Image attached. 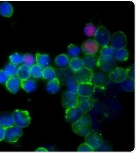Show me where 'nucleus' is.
Returning a JSON list of instances; mask_svg holds the SVG:
<instances>
[{"label":"nucleus","instance_id":"a19ab883","mask_svg":"<svg viewBox=\"0 0 136 153\" xmlns=\"http://www.w3.org/2000/svg\"><path fill=\"white\" fill-rule=\"evenodd\" d=\"M5 135V129L3 127L0 126V141H2L4 139Z\"/></svg>","mask_w":136,"mask_h":153},{"label":"nucleus","instance_id":"5701e85b","mask_svg":"<svg viewBox=\"0 0 136 153\" xmlns=\"http://www.w3.org/2000/svg\"><path fill=\"white\" fill-rule=\"evenodd\" d=\"M21 85L24 91L30 93L33 92L36 88V82L34 80H22L21 81Z\"/></svg>","mask_w":136,"mask_h":153},{"label":"nucleus","instance_id":"412c9836","mask_svg":"<svg viewBox=\"0 0 136 153\" xmlns=\"http://www.w3.org/2000/svg\"><path fill=\"white\" fill-rule=\"evenodd\" d=\"M13 10L11 4L7 1H4L0 4V14L3 16L6 17L11 16Z\"/></svg>","mask_w":136,"mask_h":153},{"label":"nucleus","instance_id":"7ed1b4c3","mask_svg":"<svg viewBox=\"0 0 136 153\" xmlns=\"http://www.w3.org/2000/svg\"><path fill=\"white\" fill-rule=\"evenodd\" d=\"M14 125L21 128L27 127L31 123V117L27 111L17 110L12 114Z\"/></svg>","mask_w":136,"mask_h":153},{"label":"nucleus","instance_id":"20e7f679","mask_svg":"<svg viewBox=\"0 0 136 153\" xmlns=\"http://www.w3.org/2000/svg\"><path fill=\"white\" fill-rule=\"evenodd\" d=\"M94 37V40L98 45L104 47L107 46L109 43L110 33L106 28L101 26L97 28Z\"/></svg>","mask_w":136,"mask_h":153},{"label":"nucleus","instance_id":"aec40b11","mask_svg":"<svg viewBox=\"0 0 136 153\" xmlns=\"http://www.w3.org/2000/svg\"><path fill=\"white\" fill-rule=\"evenodd\" d=\"M17 77L19 80H27L32 76L31 67L26 65H23L18 68Z\"/></svg>","mask_w":136,"mask_h":153},{"label":"nucleus","instance_id":"473e14b6","mask_svg":"<svg viewBox=\"0 0 136 153\" xmlns=\"http://www.w3.org/2000/svg\"><path fill=\"white\" fill-rule=\"evenodd\" d=\"M18 68L16 65L12 63L8 64L5 67L4 71L6 72L9 77L16 76Z\"/></svg>","mask_w":136,"mask_h":153},{"label":"nucleus","instance_id":"f704fd0d","mask_svg":"<svg viewBox=\"0 0 136 153\" xmlns=\"http://www.w3.org/2000/svg\"><path fill=\"white\" fill-rule=\"evenodd\" d=\"M9 60L11 63L17 65H20L22 62V56L20 54L15 53L10 56Z\"/></svg>","mask_w":136,"mask_h":153},{"label":"nucleus","instance_id":"1a4fd4ad","mask_svg":"<svg viewBox=\"0 0 136 153\" xmlns=\"http://www.w3.org/2000/svg\"><path fill=\"white\" fill-rule=\"evenodd\" d=\"M93 71L84 67L80 68L75 72L74 78L78 84L90 82Z\"/></svg>","mask_w":136,"mask_h":153},{"label":"nucleus","instance_id":"9d476101","mask_svg":"<svg viewBox=\"0 0 136 153\" xmlns=\"http://www.w3.org/2000/svg\"><path fill=\"white\" fill-rule=\"evenodd\" d=\"M103 141V136L98 132H90L85 136V143L92 147L94 151L101 145Z\"/></svg>","mask_w":136,"mask_h":153},{"label":"nucleus","instance_id":"a878e982","mask_svg":"<svg viewBox=\"0 0 136 153\" xmlns=\"http://www.w3.org/2000/svg\"><path fill=\"white\" fill-rule=\"evenodd\" d=\"M69 64L70 68L74 72L84 67L82 60L78 57L72 58L69 62Z\"/></svg>","mask_w":136,"mask_h":153},{"label":"nucleus","instance_id":"cd10ccee","mask_svg":"<svg viewBox=\"0 0 136 153\" xmlns=\"http://www.w3.org/2000/svg\"><path fill=\"white\" fill-rule=\"evenodd\" d=\"M129 56V53L127 50L125 48L116 51L115 57L117 60L120 61H125L127 60Z\"/></svg>","mask_w":136,"mask_h":153},{"label":"nucleus","instance_id":"39448f33","mask_svg":"<svg viewBox=\"0 0 136 153\" xmlns=\"http://www.w3.org/2000/svg\"><path fill=\"white\" fill-rule=\"evenodd\" d=\"M127 39L125 34L119 31L113 34L111 41V47L115 51L123 49L127 45Z\"/></svg>","mask_w":136,"mask_h":153},{"label":"nucleus","instance_id":"f257e3e1","mask_svg":"<svg viewBox=\"0 0 136 153\" xmlns=\"http://www.w3.org/2000/svg\"><path fill=\"white\" fill-rule=\"evenodd\" d=\"M92 128V121L90 116L84 114L83 116L74 124H72V129L77 135L86 136L91 132Z\"/></svg>","mask_w":136,"mask_h":153},{"label":"nucleus","instance_id":"dca6fc26","mask_svg":"<svg viewBox=\"0 0 136 153\" xmlns=\"http://www.w3.org/2000/svg\"><path fill=\"white\" fill-rule=\"evenodd\" d=\"M95 88L90 82L79 84L77 94L79 96H91L95 93Z\"/></svg>","mask_w":136,"mask_h":153},{"label":"nucleus","instance_id":"423d86ee","mask_svg":"<svg viewBox=\"0 0 136 153\" xmlns=\"http://www.w3.org/2000/svg\"><path fill=\"white\" fill-rule=\"evenodd\" d=\"M110 82L109 76L103 72L93 73L90 83L95 88L104 89L109 85Z\"/></svg>","mask_w":136,"mask_h":153},{"label":"nucleus","instance_id":"0eeeda50","mask_svg":"<svg viewBox=\"0 0 136 153\" xmlns=\"http://www.w3.org/2000/svg\"><path fill=\"white\" fill-rule=\"evenodd\" d=\"M23 131L21 127L14 125L5 129L4 140L8 143H15L21 137Z\"/></svg>","mask_w":136,"mask_h":153},{"label":"nucleus","instance_id":"4c0bfd02","mask_svg":"<svg viewBox=\"0 0 136 153\" xmlns=\"http://www.w3.org/2000/svg\"><path fill=\"white\" fill-rule=\"evenodd\" d=\"M111 150L110 146L106 143L103 141L101 145L95 151H110Z\"/></svg>","mask_w":136,"mask_h":153},{"label":"nucleus","instance_id":"ddd939ff","mask_svg":"<svg viewBox=\"0 0 136 153\" xmlns=\"http://www.w3.org/2000/svg\"><path fill=\"white\" fill-rule=\"evenodd\" d=\"M95 100L92 96H81L78 95V106L83 111L84 114L90 111L93 108Z\"/></svg>","mask_w":136,"mask_h":153},{"label":"nucleus","instance_id":"58836bf2","mask_svg":"<svg viewBox=\"0 0 136 153\" xmlns=\"http://www.w3.org/2000/svg\"><path fill=\"white\" fill-rule=\"evenodd\" d=\"M126 70H127L128 77L132 80L135 81V66L134 64L130 67L126 68Z\"/></svg>","mask_w":136,"mask_h":153},{"label":"nucleus","instance_id":"f03ea898","mask_svg":"<svg viewBox=\"0 0 136 153\" xmlns=\"http://www.w3.org/2000/svg\"><path fill=\"white\" fill-rule=\"evenodd\" d=\"M117 62L115 56L100 55L99 57L98 67L105 72H110L116 67Z\"/></svg>","mask_w":136,"mask_h":153},{"label":"nucleus","instance_id":"4468645a","mask_svg":"<svg viewBox=\"0 0 136 153\" xmlns=\"http://www.w3.org/2000/svg\"><path fill=\"white\" fill-rule=\"evenodd\" d=\"M110 80L116 83H122L128 78L126 68L116 67L110 72Z\"/></svg>","mask_w":136,"mask_h":153},{"label":"nucleus","instance_id":"72a5a7b5","mask_svg":"<svg viewBox=\"0 0 136 153\" xmlns=\"http://www.w3.org/2000/svg\"><path fill=\"white\" fill-rule=\"evenodd\" d=\"M22 62L24 65L31 67L35 65V58L31 54H26L22 56Z\"/></svg>","mask_w":136,"mask_h":153},{"label":"nucleus","instance_id":"9b49d317","mask_svg":"<svg viewBox=\"0 0 136 153\" xmlns=\"http://www.w3.org/2000/svg\"><path fill=\"white\" fill-rule=\"evenodd\" d=\"M72 70L71 71H65V73L63 74V82L66 85L68 91L72 93L77 94V92L78 84L75 81L74 78V73H73Z\"/></svg>","mask_w":136,"mask_h":153},{"label":"nucleus","instance_id":"b1692460","mask_svg":"<svg viewBox=\"0 0 136 153\" xmlns=\"http://www.w3.org/2000/svg\"><path fill=\"white\" fill-rule=\"evenodd\" d=\"M36 61L38 65L42 68H46L50 65V58L48 55L46 54H37L36 55Z\"/></svg>","mask_w":136,"mask_h":153},{"label":"nucleus","instance_id":"2f4dec72","mask_svg":"<svg viewBox=\"0 0 136 153\" xmlns=\"http://www.w3.org/2000/svg\"><path fill=\"white\" fill-rule=\"evenodd\" d=\"M81 53V49L73 45H70L68 46V50H67V54L69 56L71 57H77Z\"/></svg>","mask_w":136,"mask_h":153},{"label":"nucleus","instance_id":"7c9ffc66","mask_svg":"<svg viewBox=\"0 0 136 153\" xmlns=\"http://www.w3.org/2000/svg\"><path fill=\"white\" fill-rule=\"evenodd\" d=\"M97 28L92 23L86 24L84 28V33L88 37H93L97 32Z\"/></svg>","mask_w":136,"mask_h":153},{"label":"nucleus","instance_id":"ea45409f","mask_svg":"<svg viewBox=\"0 0 136 153\" xmlns=\"http://www.w3.org/2000/svg\"><path fill=\"white\" fill-rule=\"evenodd\" d=\"M9 76L5 71H0V84L5 83Z\"/></svg>","mask_w":136,"mask_h":153},{"label":"nucleus","instance_id":"f3484780","mask_svg":"<svg viewBox=\"0 0 136 153\" xmlns=\"http://www.w3.org/2000/svg\"><path fill=\"white\" fill-rule=\"evenodd\" d=\"M98 44L92 39L84 42L81 46L82 50L85 55H94L98 52Z\"/></svg>","mask_w":136,"mask_h":153},{"label":"nucleus","instance_id":"4be33fe9","mask_svg":"<svg viewBox=\"0 0 136 153\" xmlns=\"http://www.w3.org/2000/svg\"><path fill=\"white\" fill-rule=\"evenodd\" d=\"M60 82L57 78L50 81L47 84L46 90L49 93L51 94H56L60 90Z\"/></svg>","mask_w":136,"mask_h":153},{"label":"nucleus","instance_id":"393cba45","mask_svg":"<svg viewBox=\"0 0 136 153\" xmlns=\"http://www.w3.org/2000/svg\"><path fill=\"white\" fill-rule=\"evenodd\" d=\"M42 77L45 79L50 81L55 78L56 75L54 68L50 67H47L43 70Z\"/></svg>","mask_w":136,"mask_h":153},{"label":"nucleus","instance_id":"6ab92c4d","mask_svg":"<svg viewBox=\"0 0 136 153\" xmlns=\"http://www.w3.org/2000/svg\"><path fill=\"white\" fill-rule=\"evenodd\" d=\"M5 83L7 89L13 94H16L18 92L21 86V82L16 76L9 77Z\"/></svg>","mask_w":136,"mask_h":153},{"label":"nucleus","instance_id":"c85d7f7f","mask_svg":"<svg viewBox=\"0 0 136 153\" xmlns=\"http://www.w3.org/2000/svg\"><path fill=\"white\" fill-rule=\"evenodd\" d=\"M122 86L124 90L127 92H134L135 89V81L128 77L122 82Z\"/></svg>","mask_w":136,"mask_h":153},{"label":"nucleus","instance_id":"79ce46f5","mask_svg":"<svg viewBox=\"0 0 136 153\" xmlns=\"http://www.w3.org/2000/svg\"><path fill=\"white\" fill-rule=\"evenodd\" d=\"M36 151H38V152H47L48 151H47V149H45L44 148H41L37 149Z\"/></svg>","mask_w":136,"mask_h":153},{"label":"nucleus","instance_id":"e433bc0d","mask_svg":"<svg viewBox=\"0 0 136 153\" xmlns=\"http://www.w3.org/2000/svg\"><path fill=\"white\" fill-rule=\"evenodd\" d=\"M78 151H79V152H93V151H94V150L89 145L85 143L80 145L78 149Z\"/></svg>","mask_w":136,"mask_h":153},{"label":"nucleus","instance_id":"c756f323","mask_svg":"<svg viewBox=\"0 0 136 153\" xmlns=\"http://www.w3.org/2000/svg\"><path fill=\"white\" fill-rule=\"evenodd\" d=\"M31 74L34 78H38L43 76L44 68L38 65H34L31 67Z\"/></svg>","mask_w":136,"mask_h":153},{"label":"nucleus","instance_id":"f8f14e48","mask_svg":"<svg viewBox=\"0 0 136 153\" xmlns=\"http://www.w3.org/2000/svg\"><path fill=\"white\" fill-rule=\"evenodd\" d=\"M84 113L78 106L73 108L67 109L66 111V120L70 124H74L81 118Z\"/></svg>","mask_w":136,"mask_h":153},{"label":"nucleus","instance_id":"6e6552de","mask_svg":"<svg viewBox=\"0 0 136 153\" xmlns=\"http://www.w3.org/2000/svg\"><path fill=\"white\" fill-rule=\"evenodd\" d=\"M62 106L66 109L73 108L78 105V95L77 94L67 91L64 92L61 98Z\"/></svg>","mask_w":136,"mask_h":153},{"label":"nucleus","instance_id":"bb28decb","mask_svg":"<svg viewBox=\"0 0 136 153\" xmlns=\"http://www.w3.org/2000/svg\"><path fill=\"white\" fill-rule=\"evenodd\" d=\"M69 59L68 56L65 54H61L57 56L55 62L56 65L61 67L67 66L69 63Z\"/></svg>","mask_w":136,"mask_h":153},{"label":"nucleus","instance_id":"c9c22d12","mask_svg":"<svg viewBox=\"0 0 136 153\" xmlns=\"http://www.w3.org/2000/svg\"><path fill=\"white\" fill-rule=\"evenodd\" d=\"M116 51L111 46H105L103 47V48L101 50V55H103L112 56H115Z\"/></svg>","mask_w":136,"mask_h":153},{"label":"nucleus","instance_id":"2eb2a0df","mask_svg":"<svg viewBox=\"0 0 136 153\" xmlns=\"http://www.w3.org/2000/svg\"><path fill=\"white\" fill-rule=\"evenodd\" d=\"M84 67L94 71L98 67L99 57L95 54L86 55L83 58Z\"/></svg>","mask_w":136,"mask_h":153},{"label":"nucleus","instance_id":"a211bd4d","mask_svg":"<svg viewBox=\"0 0 136 153\" xmlns=\"http://www.w3.org/2000/svg\"><path fill=\"white\" fill-rule=\"evenodd\" d=\"M14 125L13 117L11 113L8 112L0 113V126L5 129Z\"/></svg>","mask_w":136,"mask_h":153}]
</instances>
